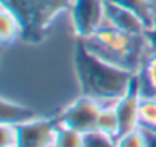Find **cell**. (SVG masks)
<instances>
[{
    "label": "cell",
    "mask_w": 156,
    "mask_h": 147,
    "mask_svg": "<svg viewBox=\"0 0 156 147\" xmlns=\"http://www.w3.org/2000/svg\"><path fill=\"white\" fill-rule=\"evenodd\" d=\"M80 92L101 104L116 103L132 86L135 74L110 66L86 52L81 41L73 60Z\"/></svg>",
    "instance_id": "cell-1"
},
{
    "label": "cell",
    "mask_w": 156,
    "mask_h": 147,
    "mask_svg": "<svg viewBox=\"0 0 156 147\" xmlns=\"http://www.w3.org/2000/svg\"><path fill=\"white\" fill-rule=\"evenodd\" d=\"M87 54L110 66L136 74L150 52L145 35H132L113 26H103L95 34L80 38Z\"/></svg>",
    "instance_id": "cell-2"
},
{
    "label": "cell",
    "mask_w": 156,
    "mask_h": 147,
    "mask_svg": "<svg viewBox=\"0 0 156 147\" xmlns=\"http://www.w3.org/2000/svg\"><path fill=\"white\" fill-rule=\"evenodd\" d=\"M103 104L87 95H80L64 106L55 117L57 126L73 129L83 135L97 130V118Z\"/></svg>",
    "instance_id": "cell-3"
},
{
    "label": "cell",
    "mask_w": 156,
    "mask_h": 147,
    "mask_svg": "<svg viewBox=\"0 0 156 147\" xmlns=\"http://www.w3.org/2000/svg\"><path fill=\"white\" fill-rule=\"evenodd\" d=\"M69 14L78 38H86L107 25L106 0H70Z\"/></svg>",
    "instance_id": "cell-4"
},
{
    "label": "cell",
    "mask_w": 156,
    "mask_h": 147,
    "mask_svg": "<svg viewBox=\"0 0 156 147\" xmlns=\"http://www.w3.org/2000/svg\"><path fill=\"white\" fill-rule=\"evenodd\" d=\"M17 147H52L57 130V121L55 118L38 115L17 126Z\"/></svg>",
    "instance_id": "cell-5"
},
{
    "label": "cell",
    "mask_w": 156,
    "mask_h": 147,
    "mask_svg": "<svg viewBox=\"0 0 156 147\" xmlns=\"http://www.w3.org/2000/svg\"><path fill=\"white\" fill-rule=\"evenodd\" d=\"M141 91L136 80V74L129 91L115 103V110L119 120V135L127 133L139 127V103H141Z\"/></svg>",
    "instance_id": "cell-6"
},
{
    "label": "cell",
    "mask_w": 156,
    "mask_h": 147,
    "mask_svg": "<svg viewBox=\"0 0 156 147\" xmlns=\"http://www.w3.org/2000/svg\"><path fill=\"white\" fill-rule=\"evenodd\" d=\"M106 20L109 26H113L132 35H145L148 32L144 20L139 16L110 0H106Z\"/></svg>",
    "instance_id": "cell-7"
},
{
    "label": "cell",
    "mask_w": 156,
    "mask_h": 147,
    "mask_svg": "<svg viewBox=\"0 0 156 147\" xmlns=\"http://www.w3.org/2000/svg\"><path fill=\"white\" fill-rule=\"evenodd\" d=\"M25 34V25L17 13L5 2L0 6V43L3 46H12Z\"/></svg>",
    "instance_id": "cell-8"
},
{
    "label": "cell",
    "mask_w": 156,
    "mask_h": 147,
    "mask_svg": "<svg viewBox=\"0 0 156 147\" xmlns=\"http://www.w3.org/2000/svg\"><path fill=\"white\" fill-rule=\"evenodd\" d=\"M136 80L142 97H156V52L147 54L139 70L136 72Z\"/></svg>",
    "instance_id": "cell-9"
},
{
    "label": "cell",
    "mask_w": 156,
    "mask_h": 147,
    "mask_svg": "<svg viewBox=\"0 0 156 147\" xmlns=\"http://www.w3.org/2000/svg\"><path fill=\"white\" fill-rule=\"evenodd\" d=\"M2 115H0V124H14V126H20L35 117H38V113L23 104H19L17 101H9L6 97L2 98V109H0Z\"/></svg>",
    "instance_id": "cell-10"
},
{
    "label": "cell",
    "mask_w": 156,
    "mask_h": 147,
    "mask_svg": "<svg viewBox=\"0 0 156 147\" xmlns=\"http://www.w3.org/2000/svg\"><path fill=\"white\" fill-rule=\"evenodd\" d=\"M110 2L118 3L133 11L136 16H139L144 20L148 31L156 28V2L154 0H110Z\"/></svg>",
    "instance_id": "cell-11"
},
{
    "label": "cell",
    "mask_w": 156,
    "mask_h": 147,
    "mask_svg": "<svg viewBox=\"0 0 156 147\" xmlns=\"http://www.w3.org/2000/svg\"><path fill=\"white\" fill-rule=\"evenodd\" d=\"M97 132L116 139L119 136V120L115 110V103L113 104H103L98 118H97Z\"/></svg>",
    "instance_id": "cell-12"
},
{
    "label": "cell",
    "mask_w": 156,
    "mask_h": 147,
    "mask_svg": "<svg viewBox=\"0 0 156 147\" xmlns=\"http://www.w3.org/2000/svg\"><path fill=\"white\" fill-rule=\"evenodd\" d=\"M139 127L147 133H156V98L141 97Z\"/></svg>",
    "instance_id": "cell-13"
},
{
    "label": "cell",
    "mask_w": 156,
    "mask_h": 147,
    "mask_svg": "<svg viewBox=\"0 0 156 147\" xmlns=\"http://www.w3.org/2000/svg\"><path fill=\"white\" fill-rule=\"evenodd\" d=\"M52 147H86V135L73 129L57 126Z\"/></svg>",
    "instance_id": "cell-14"
},
{
    "label": "cell",
    "mask_w": 156,
    "mask_h": 147,
    "mask_svg": "<svg viewBox=\"0 0 156 147\" xmlns=\"http://www.w3.org/2000/svg\"><path fill=\"white\" fill-rule=\"evenodd\" d=\"M118 147H148V135L141 127L122 133L116 138Z\"/></svg>",
    "instance_id": "cell-15"
},
{
    "label": "cell",
    "mask_w": 156,
    "mask_h": 147,
    "mask_svg": "<svg viewBox=\"0 0 156 147\" xmlns=\"http://www.w3.org/2000/svg\"><path fill=\"white\" fill-rule=\"evenodd\" d=\"M19 141V130L14 124H0V147H14Z\"/></svg>",
    "instance_id": "cell-16"
},
{
    "label": "cell",
    "mask_w": 156,
    "mask_h": 147,
    "mask_svg": "<svg viewBox=\"0 0 156 147\" xmlns=\"http://www.w3.org/2000/svg\"><path fill=\"white\" fill-rule=\"evenodd\" d=\"M86 147H118V145H116V139L109 138L95 130L86 135Z\"/></svg>",
    "instance_id": "cell-17"
},
{
    "label": "cell",
    "mask_w": 156,
    "mask_h": 147,
    "mask_svg": "<svg viewBox=\"0 0 156 147\" xmlns=\"http://www.w3.org/2000/svg\"><path fill=\"white\" fill-rule=\"evenodd\" d=\"M14 147H17V145H14Z\"/></svg>",
    "instance_id": "cell-18"
},
{
    "label": "cell",
    "mask_w": 156,
    "mask_h": 147,
    "mask_svg": "<svg viewBox=\"0 0 156 147\" xmlns=\"http://www.w3.org/2000/svg\"><path fill=\"white\" fill-rule=\"evenodd\" d=\"M154 2H156V0H154Z\"/></svg>",
    "instance_id": "cell-19"
},
{
    "label": "cell",
    "mask_w": 156,
    "mask_h": 147,
    "mask_svg": "<svg viewBox=\"0 0 156 147\" xmlns=\"http://www.w3.org/2000/svg\"><path fill=\"white\" fill-rule=\"evenodd\" d=\"M154 98H156V97H154Z\"/></svg>",
    "instance_id": "cell-20"
}]
</instances>
